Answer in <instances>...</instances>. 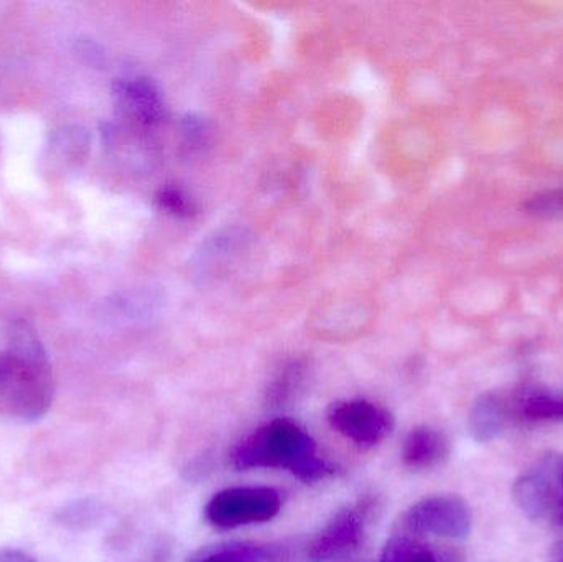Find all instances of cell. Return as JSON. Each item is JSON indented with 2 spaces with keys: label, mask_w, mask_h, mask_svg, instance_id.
<instances>
[{
  "label": "cell",
  "mask_w": 563,
  "mask_h": 562,
  "mask_svg": "<svg viewBox=\"0 0 563 562\" xmlns=\"http://www.w3.org/2000/svg\"><path fill=\"white\" fill-rule=\"evenodd\" d=\"M55 383L42 343L26 326L12 327L0 349V412L36 421L52 408Z\"/></svg>",
  "instance_id": "obj_1"
},
{
  "label": "cell",
  "mask_w": 563,
  "mask_h": 562,
  "mask_svg": "<svg viewBox=\"0 0 563 562\" xmlns=\"http://www.w3.org/2000/svg\"><path fill=\"white\" fill-rule=\"evenodd\" d=\"M238 471L284 469L303 482H318L333 474V465L318 454L314 439L291 419H274L241 439L231 451Z\"/></svg>",
  "instance_id": "obj_2"
},
{
  "label": "cell",
  "mask_w": 563,
  "mask_h": 562,
  "mask_svg": "<svg viewBox=\"0 0 563 562\" xmlns=\"http://www.w3.org/2000/svg\"><path fill=\"white\" fill-rule=\"evenodd\" d=\"M280 494L271 487L227 488L207 505V518L223 530L266 524L279 515Z\"/></svg>",
  "instance_id": "obj_3"
},
{
  "label": "cell",
  "mask_w": 563,
  "mask_h": 562,
  "mask_svg": "<svg viewBox=\"0 0 563 562\" xmlns=\"http://www.w3.org/2000/svg\"><path fill=\"white\" fill-rule=\"evenodd\" d=\"M563 455L551 454L536 462L512 487V498L531 520L555 521L561 497Z\"/></svg>",
  "instance_id": "obj_4"
},
{
  "label": "cell",
  "mask_w": 563,
  "mask_h": 562,
  "mask_svg": "<svg viewBox=\"0 0 563 562\" xmlns=\"http://www.w3.org/2000/svg\"><path fill=\"white\" fill-rule=\"evenodd\" d=\"M402 525L410 533L463 540L472 530V511L456 495H437L412 505L404 515Z\"/></svg>",
  "instance_id": "obj_5"
},
{
  "label": "cell",
  "mask_w": 563,
  "mask_h": 562,
  "mask_svg": "<svg viewBox=\"0 0 563 562\" xmlns=\"http://www.w3.org/2000/svg\"><path fill=\"white\" fill-rule=\"evenodd\" d=\"M328 422L343 438L361 448L380 444L394 429V416L367 399H344L330 406Z\"/></svg>",
  "instance_id": "obj_6"
},
{
  "label": "cell",
  "mask_w": 563,
  "mask_h": 562,
  "mask_svg": "<svg viewBox=\"0 0 563 562\" xmlns=\"http://www.w3.org/2000/svg\"><path fill=\"white\" fill-rule=\"evenodd\" d=\"M364 525L366 521L360 510L346 508L340 511L314 538L308 557L320 562L353 553L363 543Z\"/></svg>",
  "instance_id": "obj_7"
},
{
  "label": "cell",
  "mask_w": 563,
  "mask_h": 562,
  "mask_svg": "<svg viewBox=\"0 0 563 562\" xmlns=\"http://www.w3.org/2000/svg\"><path fill=\"white\" fill-rule=\"evenodd\" d=\"M450 454V441L439 429L420 426L412 429L404 442V464L412 471L439 467Z\"/></svg>",
  "instance_id": "obj_8"
},
{
  "label": "cell",
  "mask_w": 563,
  "mask_h": 562,
  "mask_svg": "<svg viewBox=\"0 0 563 562\" xmlns=\"http://www.w3.org/2000/svg\"><path fill=\"white\" fill-rule=\"evenodd\" d=\"M119 104L134 118L139 124L155 125L164 118V101L161 92L144 78L124 79L115 85Z\"/></svg>",
  "instance_id": "obj_9"
},
{
  "label": "cell",
  "mask_w": 563,
  "mask_h": 562,
  "mask_svg": "<svg viewBox=\"0 0 563 562\" xmlns=\"http://www.w3.org/2000/svg\"><path fill=\"white\" fill-rule=\"evenodd\" d=\"M509 421L508 401L498 393H485L473 403L468 415L470 434L475 441L492 442L505 431Z\"/></svg>",
  "instance_id": "obj_10"
},
{
  "label": "cell",
  "mask_w": 563,
  "mask_h": 562,
  "mask_svg": "<svg viewBox=\"0 0 563 562\" xmlns=\"http://www.w3.org/2000/svg\"><path fill=\"white\" fill-rule=\"evenodd\" d=\"M274 548L251 543L221 544L201 551L191 562H271L276 560Z\"/></svg>",
  "instance_id": "obj_11"
},
{
  "label": "cell",
  "mask_w": 563,
  "mask_h": 562,
  "mask_svg": "<svg viewBox=\"0 0 563 562\" xmlns=\"http://www.w3.org/2000/svg\"><path fill=\"white\" fill-rule=\"evenodd\" d=\"M518 412L529 421L563 422V396L528 389L518 398Z\"/></svg>",
  "instance_id": "obj_12"
},
{
  "label": "cell",
  "mask_w": 563,
  "mask_h": 562,
  "mask_svg": "<svg viewBox=\"0 0 563 562\" xmlns=\"http://www.w3.org/2000/svg\"><path fill=\"white\" fill-rule=\"evenodd\" d=\"M380 562H446L435 553L429 544L420 543L412 538H394L384 548Z\"/></svg>",
  "instance_id": "obj_13"
},
{
  "label": "cell",
  "mask_w": 563,
  "mask_h": 562,
  "mask_svg": "<svg viewBox=\"0 0 563 562\" xmlns=\"http://www.w3.org/2000/svg\"><path fill=\"white\" fill-rule=\"evenodd\" d=\"M525 211L534 217H559L563 214V187L534 195L525 203Z\"/></svg>",
  "instance_id": "obj_14"
},
{
  "label": "cell",
  "mask_w": 563,
  "mask_h": 562,
  "mask_svg": "<svg viewBox=\"0 0 563 562\" xmlns=\"http://www.w3.org/2000/svg\"><path fill=\"white\" fill-rule=\"evenodd\" d=\"M301 382V368L298 365H290L277 376L269 389V398L274 405H284Z\"/></svg>",
  "instance_id": "obj_15"
},
{
  "label": "cell",
  "mask_w": 563,
  "mask_h": 562,
  "mask_svg": "<svg viewBox=\"0 0 563 562\" xmlns=\"http://www.w3.org/2000/svg\"><path fill=\"white\" fill-rule=\"evenodd\" d=\"M157 200L164 210L175 214V217H190L191 211H194L190 197L185 195L184 191L178 190V188H162Z\"/></svg>",
  "instance_id": "obj_16"
},
{
  "label": "cell",
  "mask_w": 563,
  "mask_h": 562,
  "mask_svg": "<svg viewBox=\"0 0 563 562\" xmlns=\"http://www.w3.org/2000/svg\"><path fill=\"white\" fill-rule=\"evenodd\" d=\"M0 562H38L35 558L30 554L23 553V551H2L0 553Z\"/></svg>",
  "instance_id": "obj_17"
},
{
  "label": "cell",
  "mask_w": 563,
  "mask_h": 562,
  "mask_svg": "<svg viewBox=\"0 0 563 562\" xmlns=\"http://www.w3.org/2000/svg\"><path fill=\"white\" fill-rule=\"evenodd\" d=\"M548 562H563V538L558 543L552 544Z\"/></svg>",
  "instance_id": "obj_18"
},
{
  "label": "cell",
  "mask_w": 563,
  "mask_h": 562,
  "mask_svg": "<svg viewBox=\"0 0 563 562\" xmlns=\"http://www.w3.org/2000/svg\"><path fill=\"white\" fill-rule=\"evenodd\" d=\"M555 524L563 525V475H562L561 497H559L558 518H555Z\"/></svg>",
  "instance_id": "obj_19"
}]
</instances>
